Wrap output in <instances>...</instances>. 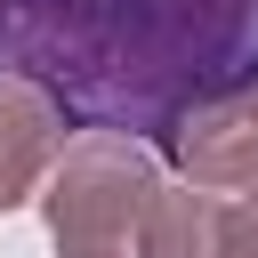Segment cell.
<instances>
[{"mask_svg":"<svg viewBox=\"0 0 258 258\" xmlns=\"http://www.w3.org/2000/svg\"><path fill=\"white\" fill-rule=\"evenodd\" d=\"M0 73L73 129L169 153L202 105L258 81V0H0Z\"/></svg>","mask_w":258,"mask_h":258,"instance_id":"obj_1","label":"cell"},{"mask_svg":"<svg viewBox=\"0 0 258 258\" xmlns=\"http://www.w3.org/2000/svg\"><path fill=\"white\" fill-rule=\"evenodd\" d=\"M161 153L113 129H73L48 185H40V218L56 258H145V218L161 194Z\"/></svg>","mask_w":258,"mask_h":258,"instance_id":"obj_2","label":"cell"},{"mask_svg":"<svg viewBox=\"0 0 258 258\" xmlns=\"http://www.w3.org/2000/svg\"><path fill=\"white\" fill-rule=\"evenodd\" d=\"M169 161H177L185 185H202V194H250V185H258V81L226 89L218 105H202V113L177 129Z\"/></svg>","mask_w":258,"mask_h":258,"instance_id":"obj_3","label":"cell"},{"mask_svg":"<svg viewBox=\"0 0 258 258\" xmlns=\"http://www.w3.org/2000/svg\"><path fill=\"white\" fill-rule=\"evenodd\" d=\"M64 129H73V121H64V105H56L48 89L0 73V218L24 210V202L48 185V169H56V153H64Z\"/></svg>","mask_w":258,"mask_h":258,"instance_id":"obj_4","label":"cell"},{"mask_svg":"<svg viewBox=\"0 0 258 258\" xmlns=\"http://www.w3.org/2000/svg\"><path fill=\"white\" fill-rule=\"evenodd\" d=\"M218 194L202 185H161L145 218V258H218Z\"/></svg>","mask_w":258,"mask_h":258,"instance_id":"obj_5","label":"cell"},{"mask_svg":"<svg viewBox=\"0 0 258 258\" xmlns=\"http://www.w3.org/2000/svg\"><path fill=\"white\" fill-rule=\"evenodd\" d=\"M218 258H258V185L218 210Z\"/></svg>","mask_w":258,"mask_h":258,"instance_id":"obj_6","label":"cell"}]
</instances>
